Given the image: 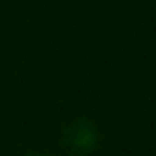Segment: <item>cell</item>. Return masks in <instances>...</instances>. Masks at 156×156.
I'll return each mask as SVG.
<instances>
[{
	"instance_id": "6da1fadb",
	"label": "cell",
	"mask_w": 156,
	"mask_h": 156,
	"mask_svg": "<svg viewBox=\"0 0 156 156\" xmlns=\"http://www.w3.org/2000/svg\"><path fill=\"white\" fill-rule=\"evenodd\" d=\"M95 127L88 122V119H76L73 124L66 127V139L73 149H80V151H90L93 144H95Z\"/></svg>"
},
{
	"instance_id": "7a4b0ae2",
	"label": "cell",
	"mask_w": 156,
	"mask_h": 156,
	"mask_svg": "<svg viewBox=\"0 0 156 156\" xmlns=\"http://www.w3.org/2000/svg\"><path fill=\"white\" fill-rule=\"evenodd\" d=\"M29 156H49V154H29Z\"/></svg>"
}]
</instances>
